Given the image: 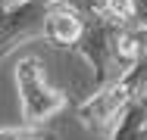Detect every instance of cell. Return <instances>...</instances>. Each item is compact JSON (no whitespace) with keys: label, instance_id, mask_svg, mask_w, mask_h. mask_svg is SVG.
<instances>
[{"label":"cell","instance_id":"obj_10","mask_svg":"<svg viewBox=\"0 0 147 140\" xmlns=\"http://www.w3.org/2000/svg\"><path fill=\"white\" fill-rule=\"evenodd\" d=\"M144 112H147V97H144Z\"/></svg>","mask_w":147,"mask_h":140},{"label":"cell","instance_id":"obj_2","mask_svg":"<svg viewBox=\"0 0 147 140\" xmlns=\"http://www.w3.org/2000/svg\"><path fill=\"white\" fill-rule=\"evenodd\" d=\"M144 97H147V47H144V56L138 59V65L128 69L122 78L103 84L94 97H88L75 109V118L97 137H107L119 125V118L125 115V109Z\"/></svg>","mask_w":147,"mask_h":140},{"label":"cell","instance_id":"obj_5","mask_svg":"<svg viewBox=\"0 0 147 140\" xmlns=\"http://www.w3.org/2000/svg\"><path fill=\"white\" fill-rule=\"evenodd\" d=\"M82 34H85V16H78L69 6L53 3V9L44 19V37L57 47H78Z\"/></svg>","mask_w":147,"mask_h":140},{"label":"cell","instance_id":"obj_1","mask_svg":"<svg viewBox=\"0 0 147 140\" xmlns=\"http://www.w3.org/2000/svg\"><path fill=\"white\" fill-rule=\"evenodd\" d=\"M75 50L91 62L94 81L103 87L138 65V59L144 56V44L138 28H125L100 16V19H85V34Z\"/></svg>","mask_w":147,"mask_h":140},{"label":"cell","instance_id":"obj_6","mask_svg":"<svg viewBox=\"0 0 147 140\" xmlns=\"http://www.w3.org/2000/svg\"><path fill=\"white\" fill-rule=\"evenodd\" d=\"M100 140H147V112L144 100H138L135 106H128L125 115L119 118V125Z\"/></svg>","mask_w":147,"mask_h":140},{"label":"cell","instance_id":"obj_9","mask_svg":"<svg viewBox=\"0 0 147 140\" xmlns=\"http://www.w3.org/2000/svg\"><path fill=\"white\" fill-rule=\"evenodd\" d=\"M135 28L147 31V0H135Z\"/></svg>","mask_w":147,"mask_h":140},{"label":"cell","instance_id":"obj_4","mask_svg":"<svg viewBox=\"0 0 147 140\" xmlns=\"http://www.w3.org/2000/svg\"><path fill=\"white\" fill-rule=\"evenodd\" d=\"M50 9H53L50 0L0 3V62L22 44L44 37V19Z\"/></svg>","mask_w":147,"mask_h":140},{"label":"cell","instance_id":"obj_7","mask_svg":"<svg viewBox=\"0 0 147 140\" xmlns=\"http://www.w3.org/2000/svg\"><path fill=\"white\" fill-rule=\"evenodd\" d=\"M50 3L69 6V9H75L78 16H85V19H100V16H107V9H110V0H50Z\"/></svg>","mask_w":147,"mask_h":140},{"label":"cell","instance_id":"obj_3","mask_svg":"<svg viewBox=\"0 0 147 140\" xmlns=\"http://www.w3.org/2000/svg\"><path fill=\"white\" fill-rule=\"evenodd\" d=\"M16 93H19L22 118L31 128H44L50 118H57L69 106V97L47 81L44 65L34 56L19 59V65H16Z\"/></svg>","mask_w":147,"mask_h":140},{"label":"cell","instance_id":"obj_8","mask_svg":"<svg viewBox=\"0 0 147 140\" xmlns=\"http://www.w3.org/2000/svg\"><path fill=\"white\" fill-rule=\"evenodd\" d=\"M0 140H57V134L47 128L19 125V128H0Z\"/></svg>","mask_w":147,"mask_h":140}]
</instances>
